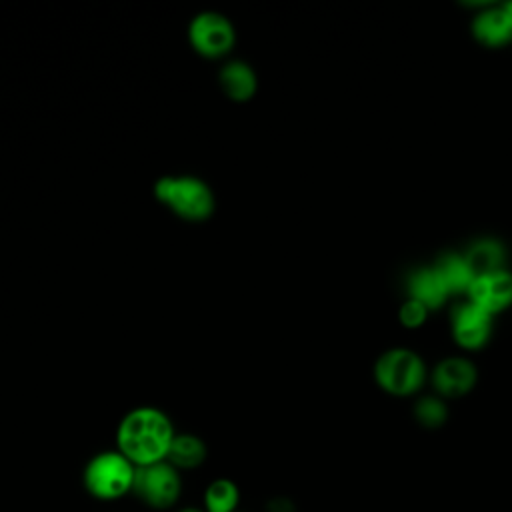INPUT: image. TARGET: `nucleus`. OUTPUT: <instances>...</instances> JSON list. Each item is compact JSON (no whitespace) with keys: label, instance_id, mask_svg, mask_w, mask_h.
<instances>
[{"label":"nucleus","instance_id":"nucleus-4","mask_svg":"<svg viewBox=\"0 0 512 512\" xmlns=\"http://www.w3.org/2000/svg\"><path fill=\"white\" fill-rule=\"evenodd\" d=\"M182 486V472L162 460L136 468L132 494L152 510H168L178 504Z\"/></svg>","mask_w":512,"mask_h":512},{"label":"nucleus","instance_id":"nucleus-20","mask_svg":"<svg viewBox=\"0 0 512 512\" xmlns=\"http://www.w3.org/2000/svg\"><path fill=\"white\" fill-rule=\"evenodd\" d=\"M504 6V10H506V14H508V18H510V22H512V2H506V4H502Z\"/></svg>","mask_w":512,"mask_h":512},{"label":"nucleus","instance_id":"nucleus-16","mask_svg":"<svg viewBox=\"0 0 512 512\" xmlns=\"http://www.w3.org/2000/svg\"><path fill=\"white\" fill-rule=\"evenodd\" d=\"M434 272L438 274V278L442 280L444 288L448 294H462L468 292L474 276L464 260V256L458 254H446L442 256L436 266Z\"/></svg>","mask_w":512,"mask_h":512},{"label":"nucleus","instance_id":"nucleus-7","mask_svg":"<svg viewBox=\"0 0 512 512\" xmlns=\"http://www.w3.org/2000/svg\"><path fill=\"white\" fill-rule=\"evenodd\" d=\"M450 328L454 340L466 348V350H478L482 348L492 332V320L490 314L480 310L470 300L454 306L450 316Z\"/></svg>","mask_w":512,"mask_h":512},{"label":"nucleus","instance_id":"nucleus-1","mask_svg":"<svg viewBox=\"0 0 512 512\" xmlns=\"http://www.w3.org/2000/svg\"><path fill=\"white\" fill-rule=\"evenodd\" d=\"M176 436L166 412L154 406H138L124 414L116 428V450L136 468L162 462Z\"/></svg>","mask_w":512,"mask_h":512},{"label":"nucleus","instance_id":"nucleus-15","mask_svg":"<svg viewBox=\"0 0 512 512\" xmlns=\"http://www.w3.org/2000/svg\"><path fill=\"white\" fill-rule=\"evenodd\" d=\"M240 506V488L230 478H214L202 494L204 512H236Z\"/></svg>","mask_w":512,"mask_h":512},{"label":"nucleus","instance_id":"nucleus-5","mask_svg":"<svg viewBox=\"0 0 512 512\" xmlns=\"http://www.w3.org/2000/svg\"><path fill=\"white\" fill-rule=\"evenodd\" d=\"M374 378L378 386L388 394L410 396L422 386L426 370L420 356L412 350L392 348L378 358L374 366Z\"/></svg>","mask_w":512,"mask_h":512},{"label":"nucleus","instance_id":"nucleus-17","mask_svg":"<svg viewBox=\"0 0 512 512\" xmlns=\"http://www.w3.org/2000/svg\"><path fill=\"white\" fill-rule=\"evenodd\" d=\"M414 416L424 428H440L448 418V408L440 398L426 396L414 404Z\"/></svg>","mask_w":512,"mask_h":512},{"label":"nucleus","instance_id":"nucleus-10","mask_svg":"<svg viewBox=\"0 0 512 512\" xmlns=\"http://www.w3.org/2000/svg\"><path fill=\"white\" fill-rule=\"evenodd\" d=\"M218 84L232 102H248L258 88L254 68L242 60H230L220 68Z\"/></svg>","mask_w":512,"mask_h":512},{"label":"nucleus","instance_id":"nucleus-11","mask_svg":"<svg viewBox=\"0 0 512 512\" xmlns=\"http://www.w3.org/2000/svg\"><path fill=\"white\" fill-rule=\"evenodd\" d=\"M472 34L478 42L484 46H502L512 40V22L504 10V6L498 8H486L472 20Z\"/></svg>","mask_w":512,"mask_h":512},{"label":"nucleus","instance_id":"nucleus-8","mask_svg":"<svg viewBox=\"0 0 512 512\" xmlns=\"http://www.w3.org/2000/svg\"><path fill=\"white\" fill-rule=\"evenodd\" d=\"M468 300L490 316L502 312L512 304V274L500 270L474 278L468 288Z\"/></svg>","mask_w":512,"mask_h":512},{"label":"nucleus","instance_id":"nucleus-6","mask_svg":"<svg viewBox=\"0 0 512 512\" xmlns=\"http://www.w3.org/2000/svg\"><path fill=\"white\" fill-rule=\"evenodd\" d=\"M188 40L196 54L204 58H222L232 50L236 42V30L232 22L222 14L200 12L188 26Z\"/></svg>","mask_w":512,"mask_h":512},{"label":"nucleus","instance_id":"nucleus-2","mask_svg":"<svg viewBox=\"0 0 512 512\" xmlns=\"http://www.w3.org/2000/svg\"><path fill=\"white\" fill-rule=\"evenodd\" d=\"M156 200L172 214L188 222H204L214 214L212 188L198 176H162L154 184Z\"/></svg>","mask_w":512,"mask_h":512},{"label":"nucleus","instance_id":"nucleus-13","mask_svg":"<svg viewBox=\"0 0 512 512\" xmlns=\"http://www.w3.org/2000/svg\"><path fill=\"white\" fill-rule=\"evenodd\" d=\"M464 260L472 272L474 278L492 274V272H500L502 270V262H504V248L498 240L492 238H484L474 242L466 254Z\"/></svg>","mask_w":512,"mask_h":512},{"label":"nucleus","instance_id":"nucleus-12","mask_svg":"<svg viewBox=\"0 0 512 512\" xmlns=\"http://www.w3.org/2000/svg\"><path fill=\"white\" fill-rule=\"evenodd\" d=\"M206 456H208V448L200 436L190 434V432H176L166 460L176 470L186 472V470H196L198 466H202L206 462Z\"/></svg>","mask_w":512,"mask_h":512},{"label":"nucleus","instance_id":"nucleus-3","mask_svg":"<svg viewBox=\"0 0 512 512\" xmlns=\"http://www.w3.org/2000/svg\"><path fill=\"white\" fill-rule=\"evenodd\" d=\"M136 466L116 448L94 454L82 470V486L96 500H118L132 494Z\"/></svg>","mask_w":512,"mask_h":512},{"label":"nucleus","instance_id":"nucleus-18","mask_svg":"<svg viewBox=\"0 0 512 512\" xmlns=\"http://www.w3.org/2000/svg\"><path fill=\"white\" fill-rule=\"evenodd\" d=\"M426 312H428V308L424 304H420L418 300L410 298L400 308V322L406 328H416V326H420L426 320Z\"/></svg>","mask_w":512,"mask_h":512},{"label":"nucleus","instance_id":"nucleus-21","mask_svg":"<svg viewBox=\"0 0 512 512\" xmlns=\"http://www.w3.org/2000/svg\"><path fill=\"white\" fill-rule=\"evenodd\" d=\"M236 512H242V510H236Z\"/></svg>","mask_w":512,"mask_h":512},{"label":"nucleus","instance_id":"nucleus-9","mask_svg":"<svg viewBox=\"0 0 512 512\" xmlns=\"http://www.w3.org/2000/svg\"><path fill=\"white\" fill-rule=\"evenodd\" d=\"M476 382V370L470 360L446 358L436 364L432 372V384L444 398H458L472 390Z\"/></svg>","mask_w":512,"mask_h":512},{"label":"nucleus","instance_id":"nucleus-19","mask_svg":"<svg viewBox=\"0 0 512 512\" xmlns=\"http://www.w3.org/2000/svg\"><path fill=\"white\" fill-rule=\"evenodd\" d=\"M178 512H204V508H198V506H184V508H180Z\"/></svg>","mask_w":512,"mask_h":512},{"label":"nucleus","instance_id":"nucleus-14","mask_svg":"<svg viewBox=\"0 0 512 512\" xmlns=\"http://www.w3.org/2000/svg\"><path fill=\"white\" fill-rule=\"evenodd\" d=\"M410 298L418 300L420 304H424L426 308H440L448 296L442 280L438 278V274L434 272V268H424L412 274L410 284Z\"/></svg>","mask_w":512,"mask_h":512}]
</instances>
